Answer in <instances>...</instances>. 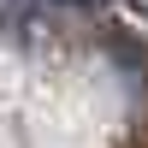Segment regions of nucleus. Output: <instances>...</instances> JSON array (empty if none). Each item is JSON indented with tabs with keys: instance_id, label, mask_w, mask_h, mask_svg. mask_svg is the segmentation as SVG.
<instances>
[{
	"instance_id": "f257e3e1",
	"label": "nucleus",
	"mask_w": 148,
	"mask_h": 148,
	"mask_svg": "<svg viewBox=\"0 0 148 148\" xmlns=\"http://www.w3.org/2000/svg\"><path fill=\"white\" fill-rule=\"evenodd\" d=\"M130 6H136V18H148V0H130Z\"/></svg>"
}]
</instances>
